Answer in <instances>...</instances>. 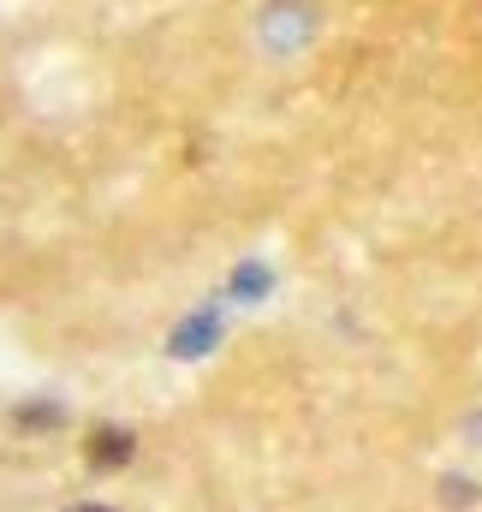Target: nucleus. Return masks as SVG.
<instances>
[{
	"instance_id": "f03ea898",
	"label": "nucleus",
	"mask_w": 482,
	"mask_h": 512,
	"mask_svg": "<svg viewBox=\"0 0 482 512\" xmlns=\"http://www.w3.org/2000/svg\"><path fill=\"white\" fill-rule=\"evenodd\" d=\"M310 36H316V6H310V0H274V6L262 12V42H268L274 54H298Z\"/></svg>"
},
{
	"instance_id": "423d86ee",
	"label": "nucleus",
	"mask_w": 482,
	"mask_h": 512,
	"mask_svg": "<svg viewBox=\"0 0 482 512\" xmlns=\"http://www.w3.org/2000/svg\"><path fill=\"white\" fill-rule=\"evenodd\" d=\"M66 512H114L108 501H84V507H66Z\"/></svg>"
},
{
	"instance_id": "39448f33",
	"label": "nucleus",
	"mask_w": 482,
	"mask_h": 512,
	"mask_svg": "<svg viewBox=\"0 0 482 512\" xmlns=\"http://www.w3.org/2000/svg\"><path fill=\"white\" fill-rule=\"evenodd\" d=\"M268 298H274V268H268V256H244V262H233V274H227V292H221V304L256 310V304H268Z\"/></svg>"
},
{
	"instance_id": "20e7f679",
	"label": "nucleus",
	"mask_w": 482,
	"mask_h": 512,
	"mask_svg": "<svg viewBox=\"0 0 482 512\" xmlns=\"http://www.w3.org/2000/svg\"><path fill=\"white\" fill-rule=\"evenodd\" d=\"M6 423H12L18 435H60V429L72 423V405L54 399V393H30V399H18V405L6 411Z\"/></svg>"
},
{
	"instance_id": "7ed1b4c3",
	"label": "nucleus",
	"mask_w": 482,
	"mask_h": 512,
	"mask_svg": "<svg viewBox=\"0 0 482 512\" xmlns=\"http://www.w3.org/2000/svg\"><path fill=\"white\" fill-rule=\"evenodd\" d=\"M137 459V429H125V423H90L84 429V465L90 471H125Z\"/></svg>"
},
{
	"instance_id": "f257e3e1",
	"label": "nucleus",
	"mask_w": 482,
	"mask_h": 512,
	"mask_svg": "<svg viewBox=\"0 0 482 512\" xmlns=\"http://www.w3.org/2000/svg\"><path fill=\"white\" fill-rule=\"evenodd\" d=\"M221 340H227V304L209 298V304H191V310L167 328V358H173V364H203V358L221 352Z\"/></svg>"
}]
</instances>
